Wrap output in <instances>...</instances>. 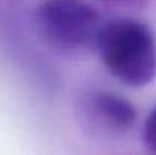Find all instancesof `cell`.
Wrapping results in <instances>:
<instances>
[{"mask_svg": "<svg viewBox=\"0 0 156 155\" xmlns=\"http://www.w3.org/2000/svg\"><path fill=\"white\" fill-rule=\"evenodd\" d=\"M94 44L109 73L129 87H144L156 76V43L152 31L133 18L100 24Z\"/></svg>", "mask_w": 156, "mask_h": 155, "instance_id": "obj_1", "label": "cell"}, {"mask_svg": "<svg viewBox=\"0 0 156 155\" xmlns=\"http://www.w3.org/2000/svg\"><path fill=\"white\" fill-rule=\"evenodd\" d=\"M35 23L47 44L76 52L94 43L100 17L85 0H43L37 6Z\"/></svg>", "mask_w": 156, "mask_h": 155, "instance_id": "obj_2", "label": "cell"}, {"mask_svg": "<svg viewBox=\"0 0 156 155\" xmlns=\"http://www.w3.org/2000/svg\"><path fill=\"white\" fill-rule=\"evenodd\" d=\"M91 105L100 119L114 128L126 129L130 128L136 120L135 106L127 99L115 93L94 91L91 96Z\"/></svg>", "mask_w": 156, "mask_h": 155, "instance_id": "obj_3", "label": "cell"}, {"mask_svg": "<svg viewBox=\"0 0 156 155\" xmlns=\"http://www.w3.org/2000/svg\"><path fill=\"white\" fill-rule=\"evenodd\" d=\"M143 142L149 151L156 154V106L147 114L143 125Z\"/></svg>", "mask_w": 156, "mask_h": 155, "instance_id": "obj_4", "label": "cell"}, {"mask_svg": "<svg viewBox=\"0 0 156 155\" xmlns=\"http://www.w3.org/2000/svg\"><path fill=\"white\" fill-rule=\"evenodd\" d=\"M100 2H118V0H100Z\"/></svg>", "mask_w": 156, "mask_h": 155, "instance_id": "obj_5", "label": "cell"}]
</instances>
